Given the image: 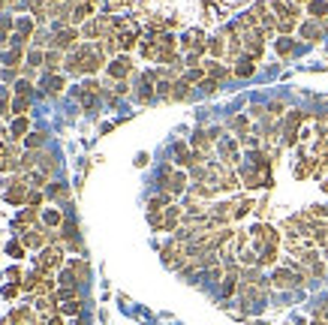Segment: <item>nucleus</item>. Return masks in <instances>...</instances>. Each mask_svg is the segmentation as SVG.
I'll return each mask as SVG.
<instances>
[{
  "mask_svg": "<svg viewBox=\"0 0 328 325\" xmlns=\"http://www.w3.org/2000/svg\"><path fill=\"white\" fill-rule=\"evenodd\" d=\"M78 39H81V30L78 27H64L58 36H55V49L58 52H66V49H78Z\"/></svg>",
  "mask_w": 328,
  "mask_h": 325,
  "instance_id": "obj_1",
  "label": "nucleus"
},
{
  "mask_svg": "<svg viewBox=\"0 0 328 325\" xmlns=\"http://www.w3.org/2000/svg\"><path fill=\"white\" fill-rule=\"evenodd\" d=\"M130 72H132V58L130 55H118V58L109 64V78H115V81H124Z\"/></svg>",
  "mask_w": 328,
  "mask_h": 325,
  "instance_id": "obj_2",
  "label": "nucleus"
},
{
  "mask_svg": "<svg viewBox=\"0 0 328 325\" xmlns=\"http://www.w3.org/2000/svg\"><path fill=\"white\" fill-rule=\"evenodd\" d=\"M301 36H304L307 42H319V39L325 36L322 21H313V18H310V21H304V24H301Z\"/></svg>",
  "mask_w": 328,
  "mask_h": 325,
  "instance_id": "obj_3",
  "label": "nucleus"
},
{
  "mask_svg": "<svg viewBox=\"0 0 328 325\" xmlns=\"http://www.w3.org/2000/svg\"><path fill=\"white\" fill-rule=\"evenodd\" d=\"M307 12H310V18H313V21H325L328 3H325V0H310V3H307Z\"/></svg>",
  "mask_w": 328,
  "mask_h": 325,
  "instance_id": "obj_4",
  "label": "nucleus"
},
{
  "mask_svg": "<svg viewBox=\"0 0 328 325\" xmlns=\"http://www.w3.org/2000/svg\"><path fill=\"white\" fill-rule=\"evenodd\" d=\"M81 307H84V301H81V298H72V301L58 304V313H61V316H78V313H81Z\"/></svg>",
  "mask_w": 328,
  "mask_h": 325,
  "instance_id": "obj_5",
  "label": "nucleus"
},
{
  "mask_svg": "<svg viewBox=\"0 0 328 325\" xmlns=\"http://www.w3.org/2000/svg\"><path fill=\"white\" fill-rule=\"evenodd\" d=\"M90 12H93V6L84 0V3H75V9H72V15H69V21L72 24H81L84 18H90Z\"/></svg>",
  "mask_w": 328,
  "mask_h": 325,
  "instance_id": "obj_6",
  "label": "nucleus"
},
{
  "mask_svg": "<svg viewBox=\"0 0 328 325\" xmlns=\"http://www.w3.org/2000/svg\"><path fill=\"white\" fill-rule=\"evenodd\" d=\"M208 55H211L214 61L226 58V42H223V36H211V39H208Z\"/></svg>",
  "mask_w": 328,
  "mask_h": 325,
  "instance_id": "obj_7",
  "label": "nucleus"
},
{
  "mask_svg": "<svg viewBox=\"0 0 328 325\" xmlns=\"http://www.w3.org/2000/svg\"><path fill=\"white\" fill-rule=\"evenodd\" d=\"M232 72H235V75H238V78H250V75H253V72H256V61H250V58H247V55H244V58H241V61H238V66H235V69H232Z\"/></svg>",
  "mask_w": 328,
  "mask_h": 325,
  "instance_id": "obj_8",
  "label": "nucleus"
},
{
  "mask_svg": "<svg viewBox=\"0 0 328 325\" xmlns=\"http://www.w3.org/2000/svg\"><path fill=\"white\" fill-rule=\"evenodd\" d=\"M229 127L238 132V138H241V135H247V132H250V118H247V115H235V118L229 121Z\"/></svg>",
  "mask_w": 328,
  "mask_h": 325,
  "instance_id": "obj_9",
  "label": "nucleus"
},
{
  "mask_svg": "<svg viewBox=\"0 0 328 325\" xmlns=\"http://www.w3.org/2000/svg\"><path fill=\"white\" fill-rule=\"evenodd\" d=\"M250 211H256V202H253V199H238V202H235V217H232V220H241V217H247Z\"/></svg>",
  "mask_w": 328,
  "mask_h": 325,
  "instance_id": "obj_10",
  "label": "nucleus"
},
{
  "mask_svg": "<svg viewBox=\"0 0 328 325\" xmlns=\"http://www.w3.org/2000/svg\"><path fill=\"white\" fill-rule=\"evenodd\" d=\"M274 49H277L280 58H289V55L295 52V42H292V36H280V39L274 42Z\"/></svg>",
  "mask_w": 328,
  "mask_h": 325,
  "instance_id": "obj_11",
  "label": "nucleus"
},
{
  "mask_svg": "<svg viewBox=\"0 0 328 325\" xmlns=\"http://www.w3.org/2000/svg\"><path fill=\"white\" fill-rule=\"evenodd\" d=\"M187 97H190V81L187 78H178L172 84V100H187Z\"/></svg>",
  "mask_w": 328,
  "mask_h": 325,
  "instance_id": "obj_12",
  "label": "nucleus"
},
{
  "mask_svg": "<svg viewBox=\"0 0 328 325\" xmlns=\"http://www.w3.org/2000/svg\"><path fill=\"white\" fill-rule=\"evenodd\" d=\"M42 223H45L49 229H52V226H61V223H64V214H61L58 208H45V211H42Z\"/></svg>",
  "mask_w": 328,
  "mask_h": 325,
  "instance_id": "obj_13",
  "label": "nucleus"
},
{
  "mask_svg": "<svg viewBox=\"0 0 328 325\" xmlns=\"http://www.w3.org/2000/svg\"><path fill=\"white\" fill-rule=\"evenodd\" d=\"M69 268L75 271V277H78V283H84V280L90 277V268H87V262H84V259H72V262H69Z\"/></svg>",
  "mask_w": 328,
  "mask_h": 325,
  "instance_id": "obj_14",
  "label": "nucleus"
},
{
  "mask_svg": "<svg viewBox=\"0 0 328 325\" xmlns=\"http://www.w3.org/2000/svg\"><path fill=\"white\" fill-rule=\"evenodd\" d=\"M277 250H280V247H271V244H268L262 253H259V268H268V265H274V262H277Z\"/></svg>",
  "mask_w": 328,
  "mask_h": 325,
  "instance_id": "obj_15",
  "label": "nucleus"
},
{
  "mask_svg": "<svg viewBox=\"0 0 328 325\" xmlns=\"http://www.w3.org/2000/svg\"><path fill=\"white\" fill-rule=\"evenodd\" d=\"M55 298L58 301H72V298H81V295H78V286H61L55 292Z\"/></svg>",
  "mask_w": 328,
  "mask_h": 325,
  "instance_id": "obj_16",
  "label": "nucleus"
},
{
  "mask_svg": "<svg viewBox=\"0 0 328 325\" xmlns=\"http://www.w3.org/2000/svg\"><path fill=\"white\" fill-rule=\"evenodd\" d=\"M45 66H49V72H58V69H61V52H58V49H55V52H52V49L45 52Z\"/></svg>",
  "mask_w": 328,
  "mask_h": 325,
  "instance_id": "obj_17",
  "label": "nucleus"
},
{
  "mask_svg": "<svg viewBox=\"0 0 328 325\" xmlns=\"http://www.w3.org/2000/svg\"><path fill=\"white\" fill-rule=\"evenodd\" d=\"M45 90L49 94H61L64 90V75H49L45 78Z\"/></svg>",
  "mask_w": 328,
  "mask_h": 325,
  "instance_id": "obj_18",
  "label": "nucleus"
},
{
  "mask_svg": "<svg viewBox=\"0 0 328 325\" xmlns=\"http://www.w3.org/2000/svg\"><path fill=\"white\" fill-rule=\"evenodd\" d=\"M12 112L24 118V115L30 112V100H27V97H15V100H12Z\"/></svg>",
  "mask_w": 328,
  "mask_h": 325,
  "instance_id": "obj_19",
  "label": "nucleus"
},
{
  "mask_svg": "<svg viewBox=\"0 0 328 325\" xmlns=\"http://www.w3.org/2000/svg\"><path fill=\"white\" fill-rule=\"evenodd\" d=\"M277 30H280L283 36H289V33L295 30V18H277Z\"/></svg>",
  "mask_w": 328,
  "mask_h": 325,
  "instance_id": "obj_20",
  "label": "nucleus"
},
{
  "mask_svg": "<svg viewBox=\"0 0 328 325\" xmlns=\"http://www.w3.org/2000/svg\"><path fill=\"white\" fill-rule=\"evenodd\" d=\"M12 135H9V138H21V135H24V132H27V118H18V121H15V124H12Z\"/></svg>",
  "mask_w": 328,
  "mask_h": 325,
  "instance_id": "obj_21",
  "label": "nucleus"
},
{
  "mask_svg": "<svg viewBox=\"0 0 328 325\" xmlns=\"http://www.w3.org/2000/svg\"><path fill=\"white\" fill-rule=\"evenodd\" d=\"M12 27V18L9 15H0V45H9V39H6V30Z\"/></svg>",
  "mask_w": 328,
  "mask_h": 325,
  "instance_id": "obj_22",
  "label": "nucleus"
},
{
  "mask_svg": "<svg viewBox=\"0 0 328 325\" xmlns=\"http://www.w3.org/2000/svg\"><path fill=\"white\" fill-rule=\"evenodd\" d=\"M286 112V103H280V100H274V103H268V118H280Z\"/></svg>",
  "mask_w": 328,
  "mask_h": 325,
  "instance_id": "obj_23",
  "label": "nucleus"
},
{
  "mask_svg": "<svg viewBox=\"0 0 328 325\" xmlns=\"http://www.w3.org/2000/svg\"><path fill=\"white\" fill-rule=\"evenodd\" d=\"M15 97H27L30 94V78H21V81H15Z\"/></svg>",
  "mask_w": 328,
  "mask_h": 325,
  "instance_id": "obj_24",
  "label": "nucleus"
},
{
  "mask_svg": "<svg viewBox=\"0 0 328 325\" xmlns=\"http://www.w3.org/2000/svg\"><path fill=\"white\" fill-rule=\"evenodd\" d=\"M199 87H202V94H214V90H217V87H220V81H217V78H211V75H208V78H205V81H202V84H199Z\"/></svg>",
  "mask_w": 328,
  "mask_h": 325,
  "instance_id": "obj_25",
  "label": "nucleus"
},
{
  "mask_svg": "<svg viewBox=\"0 0 328 325\" xmlns=\"http://www.w3.org/2000/svg\"><path fill=\"white\" fill-rule=\"evenodd\" d=\"M42 142H45V135H42V132H33L30 138H24V145H27V151H30V148H42Z\"/></svg>",
  "mask_w": 328,
  "mask_h": 325,
  "instance_id": "obj_26",
  "label": "nucleus"
},
{
  "mask_svg": "<svg viewBox=\"0 0 328 325\" xmlns=\"http://www.w3.org/2000/svg\"><path fill=\"white\" fill-rule=\"evenodd\" d=\"M66 193H69V190H66L64 184H55V187H49V196H52V199H64Z\"/></svg>",
  "mask_w": 328,
  "mask_h": 325,
  "instance_id": "obj_27",
  "label": "nucleus"
},
{
  "mask_svg": "<svg viewBox=\"0 0 328 325\" xmlns=\"http://www.w3.org/2000/svg\"><path fill=\"white\" fill-rule=\"evenodd\" d=\"M27 61H30V66H39L42 61H45V55H39V52H30V55H27Z\"/></svg>",
  "mask_w": 328,
  "mask_h": 325,
  "instance_id": "obj_28",
  "label": "nucleus"
},
{
  "mask_svg": "<svg viewBox=\"0 0 328 325\" xmlns=\"http://www.w3.org/2000/svg\"><path fill=\"white\" fill-rule=\"evenodd\" d=\"M27 202H30V205H39V202H42V196H39V193H27Z\"/></svg>",
  "mask_w": 328,
  "mask_h": 325,
  "instance_id": "obj_29",
  "label": "nucleus"
},
{
  "mask_svg": "<svg viewBox=\"0 0 328 325\" xmlns=\"http://www.w3.org/2000/svg\"><path fill=\"white\" fill-rule=\"evenodd\" d=\"M115 90H118V94H130V84H127V81H118V87H115Z\"/></svg>",
  "mask_w": 328,
  "mask_h": 325,
  "instance_id": "obj_30",
  "label": "nucleus"
},
{
  "mask_svg": "<svg viewBox=\"0 0 328 325\" xmlns=\"http://www.w3.org/2000/svg\"><path fill=\"white\" fill-rule=\"evenodd\" d=\"M148 160H151V157H148V154H138V157H135V166H145V163H148Z\"/></svg>",
  "mask_w": 328,
  "mask_h": 325,
  "instance_id": "obj_31",
  "label": "nucleus"
},
{
  "mask_svg": "<svg viewBox=\"0 0 328 325\" xmlns=\"http://www.w3.org/2000/svg\"><path fill=\"white\" fill-rule=\"evenodd\" d=\"M112 6H127V0H112Z\"/></svg>",
  "mask_w": 328,
  "mask_h": 325,
  "instance_id": "obj_32",
  "label": "nucleus"
},
{
  "mask_svg": "<svg viewBox=\"0 0 328 325\" xmlns=\"http://www.w3.org/2000/svg\"><path fill=\"white\" fill-rule=\"evenodd\" d=\"M319 187H322V193H328V178L322 181V184H319Z\"/></svg>",
  "mask_w": 328,
  "mask_h": 325,
  "instance_id": "obj_33",
  "label": "nucleus"
},
{
  "mask_svg": "<svg viewBox=\"0 0 328 325\" xmlns=\"http://www.w3.org/2000/svg\"><path fill=\"white\" fill-rule=\"evenodd\" d=\"M295 3H310V0H295Z\"/></svg>",
  "mask_w": 328,
  "mask_h": 325,
  "instance_id": "obj_34",
  "label": "nucleus"
},
{
  "mask_svg": "<svg viewBox=\"0 0 328 325\" xmlns=\"http://www.w3.org/2000/svg\"><path fill=\"white\" fill-rule=\"evenodd\" d=\"M250 325H265V322H250Z\"/></svg>",
  "mask_w": 328,
  "mask_h": 325,
  "instance_id": "obj_35",
  "label": "nucleus"
},
{
  "mask_svg": "<svg viewBox=\"0 0 328 325\" xmlns=\"http://www.w3.org/2000/svg\"><path fill=\"white\" fill-rule=\"evenodd\" d=\"M325 259H328V247H325Z\"/></svg>",
  "mask_w": 328,
  "mask_h": 325,
  "instance_id": "obj_36",
  "label": "nucleus"
}]
</instances>
